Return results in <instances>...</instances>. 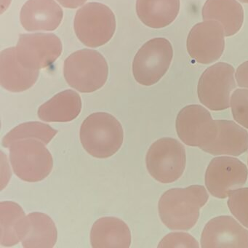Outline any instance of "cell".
<instances>
[{
	"instance_id": "22",
	"label": "cell",
	"mask_w": 248,
	"mask_h": 248,
	"mask_svg": "<svg viewBox=\"0 0 248 248\" xmlns=\"http://www.w3.org/2000/svg\"><path fill=\"white\" fill-rule=\"evenodd\" d=\"M30 225L28 233L21 240L25 248H52L57 242V228L51 217L43 213L28 216Z\"/></svg>"
},
{
	"instance_id": "7",
	"label": "cell",
	"mask_w": 248,
	"mask_h": 248,
	"mask_svg": "<svg viewBox=\"0 0 248 248\" xmlns=\"http://www.w3.org/2000/svg\"><path fill=\"white\" fill-rule=\"evenodd\" d=\"M173 57L169 40L154 38L145 43L136 53L132 70L135 79L143 86L157 83L167 73Z\"/></svg>"
},
{
	"instance_id": "11",
	"label": "cell",
	"mask_w": 248,
	"mask_h": 248,
	"mask_svg": "<svg viewBox=\"0 0 248 248\" xmlns=\"http://www.w3.org/2000/svg\"><path fill=\"white\" fill-rule=\"evenodd\" d=\"M248 178V168L239 159L231 156H217L209 164L204 182L212 196L225 199L231 191L243 186Z\"/></svg>"
},
{
	"instance_id": "2",
	"label": "cell",
	"mask_w": 248,
	"mask_h": 248,
	"mask_svg": "<svg viewBox=\"0 0 248 248\" xmlns=\"http://www.w3.org/2000/svg\"><path fill=\"white\" fill-rule=\"evenodd\" d=\"M79 138L91 156L106 159L115 155L123 145L124 131L117 118L106 112L88 116L80 127Z\"/></svg>"
},
{
	"instance_id": "12",
	"label": "cell",
	"mask_w": 248,
	"mask_h": 248,
	"mask_svg": "<svg viewBox=\"0 0 248 248\" xmlns=\"http://www.w3.org/2000/svg\"><path fill=\"white\" fill-rule=\"evenodd\" d=\"M224 30L218 21L207 20L195 24L187 37L188 54L201 64L218 60L225 49Z\"/></svg>"
},
{
	"instance_id": "28",
	"label": "cell",
	"mask_w": 248,
	"mask_h": 248,
	"mask_svg": "<svg viewBox=\"0 0 248 248\" xmlns=\"http://www.w3.org/2000/svg\"><path fill=\"white\" fill-rule=\"evenodd\" d=\"M57 1L64 8L75 9L84 5L87 0H57Z\"/></svg>"
},
{
	"instance_id": "13",
	"label": "cell",
	"mask_w": 248,
	"mask_h": 248,
	"mask_svg": "<svg viewBox=\"0 0 248 248\" xmlns=\"http://www.w3.org/2000/svg\"><path fill=\"white\" fill-rule=\"evenodd\" d=\"M201 247L248 248V230L232 216L214 217L203 229Z\"/></svg>"
},
{
	"instance_id": "1",
	"label": "cell",
	"mask_w": 248,
	"mask_h": 248,
	"mask_svg": "<svg viewBox=\"0 0 248 248\" xmlns=\"http://www.w3.org/2000/svg\"><path fill=\"white\" fill-rule=\"evenodd\" d=\"M208 200V193L203 186L171 188L159 199V217L170 230H189L197 224L200 210Z\"/></svg>"
},
{
	"instance_id": "17",
	"label": "cell",
	"mask_w": 248,
	"mask_h": 248,
	"mask_svg": "<svg viewBox=\"0 0 248 248\" xmlns=\"http://www.w3.org/2000/svg\"><path fill=\"white\" fill-rule=\"evenodd\" d=\"M91 243L93 248H128L131 245V233L128 226L120 218L101 217L93 225Z\"/></svg>"
},
{
	"instance_id": "23",
	"label": "cell",
	"mask_w": 248,
	"mask_h": 248,
	"mask_svg": "<svg viewBox=\"0 0 248 248\" xmlns=\"http://www.w3.org/2000/svg\"><path fill=\"white\" fill-rule=\"evenodd\" d=\"M57 133V130L49 124L40 122L23 123L13 129L3 138L2 146L9 148L14 142L27 139H38L47 145Z\"/></svg>"
},
{
	"instance_id": "18",
	"label": "cell",
	"mask_w": 248,
	"mask_h": 248,
	"mask_svg": "<svg viewBox=\"0 0 248 248\" xmlns=\"http://www.w3.org/2000/svg\"><path fill=\"white\" fill-rule=\"evenodd\" d=\"M30 219L22 207L14 202L0 204V245L12 247L19 243L28 233Z\"/></svg>"
},
{
	"instance_id": "5",
	"label": "cell",
	"mask_w": 248,
	"mask_h": 248,
	"mask_svg": "<svg viewBox=\"0 0 248 248\" xmlns=\"http://www.w3.org/2000/svg\"><path fill=\"white\" fill-rule=\"evenodd\" d=\"M74 28L77 37L85 46L101 47L115 33V16L107 5L90 2L77 12Z\"/></svg>"
},
{
	"instance_id": "6",
	"label": "cell",
	"mask_w": 248,
	"mask_h": 248,
	"mask_svg": "<svg viewBox=\"0 0 248 248\" xmlns=\"http://www.w3.org/2000/svg\"><path fill=\"white\" fill-rule=\"evenodd\" d=\"M146 168L152 178L162 184L178 181L186 169L184 145L172 138H162L152 143L146 156Z\"/></svg>"
},
{
	"instance_id": "14",
	"label": "cell",
	"mask_w": 248,
	"mask_h": 248,
	"mask_svg": "<svg viewBox=\"0 0 248 248\" xmlns=\"http://www.w3.org/2000/svg\"><path fill=\"white\" fill-rule=\"evenodd\" d=\"M63 17V10L54 0H28L20 14L21 25L28 31L56 30Z\"/></svg>"
},
{
	"instance_id": "29",
	"label": "cell",
	"mask_w": 248,
	"mask_h": 248,
	"mask_svg": "<svg viewBox=\"0 0 248 248\" xmlns=\"http://www.w3.org/2000/svg\"><path fill=\"white\" fill-rule=\"evenodd\" d=\"M239 1H240L242 3L248 4V0H239Z\"/></svg>"
},
{
	"instance_id": "24",
	"label": "cell",
	"mask_w": 248,
	"mask_h": 248,
	"mask_svg": "<svg viewBox=\"0 0 248 248\" xmlns=\"http://www.w3.org/2000/svg\"><path fill=\"white\" fill-rule=\"evenodd\" d=\"M227 204L232 214L248 229V188H239L229 194Z\"/></svg>"
},
{
	"instance_id": "25",
	"label": "cell",
	"mask_w": 248,
	"mask_h": 248,
	"mask_svg": "<svg viewBox=\"0 0 248 248\" xmlns=\"http://www.w3.org/2000/svg\"><path fill=\"white\" fill-rule=\"evenodd\" d=\"M232 115L236 123L248 129V89H236L231 96Z\"/></svg>"
},
{
	"instance_id": "8",
	"label": "cell",
	"mask_w": 248,
	"mask_h": 248,
	"mask_svg": "<svg viewBox=\"0 0 248 248\" xmlns=\"http://www.w3.org/2000/svg\"><path fill=\"white\" fill-rule=\"evenodd\" d=\"M234 68L219 62L205 69L199 79L197 95L200 103L212 111H223L230 106V96L236 88Z\"/></svg>"
},
{
	"instance_id": "15",
	"label": "cell",
	"mask_w": 248,
	"mask_h": 248,
	"mask_svg": "<svg viewBox=\"0 0 248 248\" xmlns=\"http://www.w3.org/2000/svg\"><path fill=\"white\" fill-rule=\"evenodd\" d=\"M39 74V70L27 69L18 62L15 47L5 49L0 54V82L7 91H27L37 82Z\"/></svg>"
},
{
	"instance_id": "10",
	"label": "cell",
	"mask_w": 248,
	"mask_h": 248,
	"mask_svg": "<svg viewBox=\"0 0 248 248\" xmlns=\"http://www.w3.org/2000/svg\"><path fill=\"white\" fill-rule=\"evenodd\" d=\"M62 43L54 34H24L20 35L16 47L18 62L31 70H40L54 63L62 53Z\"/></svg>"
},
{
	"instance_id": "21",
	"label": "cell",
	"mask_w": 248,
	"mask_h": 248,
	"mask_svg": "<svg viewBox=\"0 0 248 248\" xmlns=\"http://www.w3.org/2000/svg\"><path fill=\"white\" fill-rule=\"evenodd\" d=\"M180 6V0H137L136 13L145 25L152 29H162L175 21Z\"/></svg>"
},
{
	"instance_id": "16",
	"label": "cell",
	"mask_w": 248,
	"mask_h": 248,
	"mask_svg": "<svg viewBox=\"0 0 248 248\" xmlns=\"http://www.w3.org/2000/svg\"><path fill=\"white\" fill-rule=\"evenodd\" d=\"M217 136L213 142L202 150L213 155L238 156L248 149V133L233 121L216 120Z\"/></svg>"
},
{
	"instance_id": "9",
	"label": "cell",
	"mask_w": 248,
	"mask_h": 248,
	"mask_svg": "<svg viewBox=\"0 0 248 248\" xmlns=\"http://www.w3.org/2000/svg\"><path fill=\"white\" fill-rule=\"evenodd\" d=\"M175 127L183 143L200 149L211 143L217 133L216 120L207 108L197 104L186 106L179 111Z\"/></svg>"
},
{
	"instance_id": "26",
	"label": "cell",
	"mask_w": 248,
	"mask_h": 248,
	"mask_svg": "<svg viewBox=\"0 0 248 248\" xmlns=\"http://www.w3.org/2000/svg\"><path fill=\"white\" fill-rule=\"evenodd\" d=\"M197 241L191 234L185 232L168 233L159 242L158 248H199Z\"/></svg>"
},
{
	"instance_id": "4",
	"label": "cell",
	"mask_w": 248,
	"mask_h": 248,
	"mask_svg": "<svg viewBox=\"0 0 248 248\" xmlns=\"http://www.w3.org/2000/svg\"><path fill=\"white\" fill-rule=\"evenodd\" d=\"M9 148L13 170L20 179L38 182L50 175L53 168V156L43 141L22 139L11 143Z\"/></svg>"
},
{
	"instance_id": "27",
	"label": "cell",
	"mask_w": 248,
	"mask_h": 248,
	"mask_svg": "<svg viewBox=\"0 0 248 248\" xmlns=\"http://www.w3.org/2000/svg\"><path fill=\"white\" fill-rule=\"evenodd\" d=\"M235 77L238 86L248 88V61L239 65L236 69Z\"/></svg>"
},
{
	"instance_id": "20",
	"label": "cell",
	"mask_w": 248,
	"mask_h": 248,
	"mask_svg": "<svg viewBox=\"0 0 248 248\" xmlns=\"http://www.w3.org/2000/svg\"><path fill=\"white\" fill-rule=\"evenodd\" d=\"M202 16L204 21L214 20L223 26L226 37L239 32L244 22V11L236 0H207Z\"/></svg>"
},
{
	"instance_id": "19",
	"label": "cell",
	"mask_w": 248,
	"mask_h": 248,
	"mask_svg": "<svg viewBox=\"0 0 248 248\" xmlns=\"http://www.w3.org/2000/svg\"><path fill=\"white\" fill-rule=\"evenodd\" d=\"M82 100L78 93L66 90L40 106L38 117L47 123H69L80 114Z\"/></svg>"
},
{
	"instance_id": "3",
	"label": "cell",
	"mask_w": 248,
	"mask_h": 248,
	"mask_svg": "<svg viewBox=\"0 0 248 248\" xmlns=\"http://www.w3.org/2000/svg\"><path fill=\"white\" fill-rule=\"evenodd\" d=\"M108 66L105 58L96 50H78L65 61L63 75L74 89L83 93L101 89L108 79Z\"/></svg>"
}]
</instances>
